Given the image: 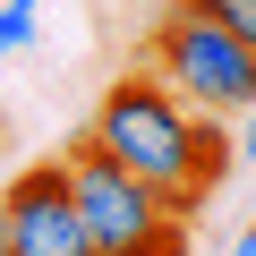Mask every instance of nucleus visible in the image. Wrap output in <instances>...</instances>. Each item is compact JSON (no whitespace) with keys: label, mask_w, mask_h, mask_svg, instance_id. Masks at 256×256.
I'll return each mask as SVG.
<instances>
[{"label":"nucleus","mask_w":256,"mask_h":256,"mask_svg":"<svg viewBox=\"0 0 256 256\" xmlns=\"http://www.w3.org/2000/svg\"><path fill=\"white\" fill-rule=\"evenodd\" d=\"M196 9H205L214 26H230V34H239V43L256 52V0H196Z\"/></svg>","instance_id":"423d86ee"},{"label":"nucleus","mask_w":256,"mask_h":256,"mask_svg":"<svg viewBox=\"0 0 256 256\" xmlns=\"http://www.w3.org/2000/svg\"><path fill=\"white\" fill-rule=\"evenodd\" d=\"M60 162H68L77 214H86V230H94L102 256H188V214L162 188H146L137 171H120L94 137H77Z\"/></svg>","instance_id":"7ed1b4c3"},{"label":"nucleus","mask_w":256,"mask_h":256,"mask_svg":"<svg viewBox=\"0 0 256 256\" xmlns=\"http://www.w3.org/2000/svg\"><path fill=\"white\" fill-rule=\"evenodd\" d=\"M0 256H9V196H0Z\"/></svg>","instance_id":"1a4fd4ad"},{"label":"nucleus","mask_w":256,"mask_h":256,"mask_svg":"<svg viewBox=\"0 0 256 256\" xmlns=\"http://www.w3.org/2000/svg\"><path fill=\"white\" fill-rule=\"evenodd\" d=\"M146 68L162 86H180L188 111H214V120H248V102H256V52L230 26H214L196 0H162V18L146 34Z\"/></svg>","instance_id":"f03ea898"},{"label":"nucleus","mask_w":256,"mask_h":256,"mask_svg":"<svg viewBox=\"0 0 256 256\" xmlns=\"http://www.w3.org/2000/svg\"><path fill=\"white\" fill-rule=\"evenodd\" d=\"M239 146H248V162H256V102H248V137H239Z\"/></svg>","instance_id":"6e6552de"},{"label":"nucleus","mask_w":256,"mask_h":256,"mask_svg":"<svg viewBox=\"0 0 256 256\" xmlns=\"http://www.w3.org/2000/svg\"><path fill=\"white\" fill-rule=\"evenodd\" d=\"M0 196H9V256H102L94 230H86V214H77L68 162H34Z\"/></svg>","instance_id":"20e7f679"},{"label":"nucleus","mask_w":256,"mask_h":256,"mask_svg":"<svg viewBox=\"0 0 256 256\" xmlns=\"http://www.w3.org/2000/svg\"><path fill=\"white\" fill-rule=\"evenodd\" d=\"M86 137L120 162V171H137L146 188H162L188 222L205 214V196L222 188V171L239 162V137L214 120V111H188L180 86H162L154 68H128L102 102H94V128Z\"/></svg>","instance_id":"f257e3e1"},{"label":"nucleus","mask_w":256,"mask_h":256,"mask_svg":"<svg viewBox=\"0 0 256 256\" xmlns=\"http://www.w3.org/2000/svg\"><path fill=\"white\" fill-rule=\"evenodd\" d=\"M34 18H43V0H0V60L34 43Z\"/></svg>","instance_id":"39448f33"},{"label":"nucleus","mask_w":256,"mask_h":256,"mask_svg":"<svg viewBox=\"0 0 256 256\" xmlns=\"http://www.w3.org/2000/svg\"><path fill=\"white\" fill-rule=\"evenodd\" d=\"M222 256H256V222H248V230H239V239H230Z\"/></svg>","instance_id":"0eeeda50"}]
</instances>
